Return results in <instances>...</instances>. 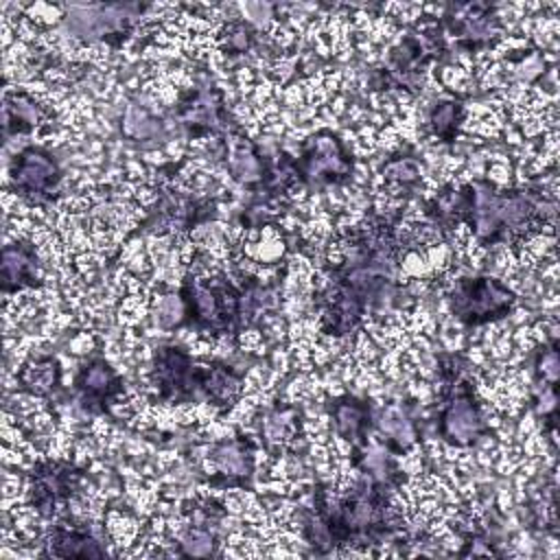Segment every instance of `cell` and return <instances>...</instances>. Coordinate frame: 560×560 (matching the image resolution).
Instances as JSON below:
<instances>
[{
    "label": "cell",
    "mask_w": 560,
    "mask_h": 560,
    "mask_svg": "<svg viewBox=\"0 0 560 560\" xmlns=\"http://www.w3.org/2000/svg\"><path fill=\"white\" fill-rule=\"evenodd\" d=\"M558 365H560L558 363V350H556V343H551L549 348H545L538 354V361H536V370L542 376V383L556 385V381H558Z\"/></svg>",
    "instance_id": "24"
},
{
    "label": "cell",
    "mask_w": 560,
    "mask_h": 560,
    "mask_svg": "<svg viewBox=\"0 0 560 560\" xmlns=\"http://www.w3.org/2000/svg\"><path fill=\"white\" fill-rule=\"evenodd\" d=\"M464 105L459 101H440L429 112V127L442 142H453L464 120Z\"/></svg>",
    "instance_id": "20"
},
{
    "label": "cell",
    "mask_w": 560,
    "mask_h": 560,
    "mask_svg": "<svg viewBox=\"0 0 560 560\" xmlns=\"http://www.w3.org/2000/svg\"><path fill=\"white\" fill-rule=\"evenodd\" d=\"M514 306V293L490 276L462 278L451 293L453 315L466 326H481L501 319Z\"/></svg>",
    "instance_id": "3"
},
{
    "label": "cell",
    "mask_w": 560,
    "mask_h": 560,
    "mask_svg": "<svg viewBox=\"0 0 560 560\" xmlns=\"http://www.w3.org/2000/svg\"><path fill=\"white\" fill-rule=\"evenodd\" d=\"M18 385L31 396L46 398L61 385V365L55 357H37L18 370Z\"/></svg>",
    "instance_id": "17"
},
{
    "label": "cell",
    "mask_w": 560,
    "mask_h": 560,
    "mask_svg": "<svg viewBox=\"0 0 560 560\" xmlns=\"http://www.w3.org/2000/svg\"><path fill=\"white\" fill-rule=\"evenodd\" d=\"M298 182L341 184L352 175V158L332 131H319L302 144L300 158L293 160Z\"/></svg>",
    "instance_id": "4"
},
{
    "label": "cell",
    "mask_w": 560,
    "mask_h": 560,
    "mask_svg": "<svg viewBox=\"0 0 560 560\" xmlns=\"http://www.w3.org/2000/svg\"><path fill=\"white\" fill-rule=\"evenodd\" d=\"M37 254L31 243L15 241L2 249V291L11 293L24 287H37Z\"/></svg>",
    "instance_id": "13"
},
{
    "label": "cell",
    "mask_w": 560,
    "mask_h": 560,
    "mask_svg": "<svg viewBox=\"0 0 560 560\" xmlns=\"http://www.w3.org/2000/svg\"><path fill=\"white\" fill-rule=\"evenodd\" d=\"M383 177L385 182L409 188L420 179V164L409 158V155H394L385 166H383Z\"/></svg>",
    "instance_id": "21"
},
{
    "label": "cell",
    "mask_w": 560,
    "mask_h": 560,
    "mask_svg": "<svg viewBox=\"0 0 560 560\" xmlns=\"http://www.w3.org/2000/svg\"><path fill=\"white\" fill-rule=\"evenodd\" d=\"M11 186L31 203H48L59 192L61 168L46 149L26 147L13 158Z\"/></svg>",
    "instance_id": "6"
},
{
    "label": "cell",
    "mask_w": 560,
    "mask_h": 560,
    "mask_svg": "<svg viewBox=\"0 0 560 560\" xmlns=\"http://www.w3.org/2000/svg\"><path fill=\"white\" fill-rule=\"evenodd\" d=\"M46 118L44 107L28 92H7L2 105L4 138L18 133H31Z\"/></svg>",
    "instance_id": "14"
},
{
    "label": "cell",
    "mask_w": 560,
    "mask_h": 560,
    "mask_svg": "<svg viewBox=\"0 0 560 560\" xmlns=\"http://www.w3.org/2000/svg\"><path fill=\"white\" fill-rule=\"evenodd\" d=\"M83 470L72 462L44 459L31 472V503L42 516H50L81 486Z\"/></svg>",
    "instance_id": "7"
},
{
    "label": "cell",
    "mask_w": 560,
    "mask_h": 560,
    "mask_svg": "<svg viewBox=\"0 0 560 560\" xmlns=\"http://www.w3.org/2000/svg\"><path fill=\"white\" fill-rule=\"evenodd\" d=\"M453 368L444 374V407L438 416L440 435L457 446L477 442L488 433V424L479 400L472 394V385L464 376V368H457L459 359L451 357Z\"/></svg>",
    "instance_id": "2"
},
{
    "label": "cell",
    "mask_w": 560,
    "mask_h": 560,
    "mask_svg": "<svg viewBox=\"0 0 560 560\" xmlns=\"http://www.w3.org/2000/svg\"><path fill=\"white\" fill-rule=\"evenodd\" d=\"M300 429V413L289 405H276L269 409L260 424V435L267 446H284L289 444Z\"/></svg>",
    "instance_id": "19"
},
{
    "label": "cell",
    "mask_w": 560,
    "mask_h": 560,
    "mask_svg": "<svg viewBox=\"0 0 560 560\" xmlns=\"http://www.w3.org/2000/svg\"><path fill=\"white\" fill-rule=\"evenodd\" d=\"M243 389V378L223 361L201 365V396L214 407H230Z\"/></svg>",
    "instance_id": "15"
},
{
    "label": "cell",
    "mask_w": 560,
    "mask_h": 560,
    "mask_svg": "<svg viewBox=\"0 0 560 560\" xmlns=\"http://www.w3.org/2000/svg\"><path fill=\"white\" fill-rule=\"evenodd\" d=\"M179 300L184 304V319L210 335L238 332L256 306L262 304V298L238 289L228 278H186Z\"/></svg>",
    "instance_id": "1"
},
{
    "label": "cell",
    "mask_w": 560,
    "mask_h": 560,
    "mask_svg": "<svg viewBox=\"0 0 560 560\" xmlns=\"http://www.w3.org/2000/svg\"><path fill=\"white\" fill-rule=\"evenodd\" d=\"M81 405L90 413H105L116 396L122 392L118 372L105 359H92L74 378Z\"/></svg>",
    "instance_id": "9"
},
{
    "label": "cell",
    "mask_w": 560,
    "mask_h": 560,
    "mask_svg": "<svg viewBox=\"0 0 560 560\" xmlns=\"http://www.w3.org/2000/svg\"><path fill=\"white\" fill-rule=\"evenodd\" d=\"M223 39H225V50L230 52H243L252 46L254 42V31L249 28V24L245 22H232L228 24V28L223 31Z\"/></svg>",
    "instance_id": "23"
},
{
    "label": "cell",
    "mask_w": 560,
    "mask_h": 560,
    "mask_svg": "<svg viewBox=\"0 0 560 560\" xmlns=\"http://www.w3.org/2000/svg\"><path fill=\"white\" fill-rule=\"evenodd\" d=\"M372 420L376 422L381 435L385 438L387 448L402 453L416 444L413 422L400 407H396V405L381 407L376 413H372Z\"/></svg>",
    "instance_id": "18"
},
{
    "label": "cell",
    "mask_w": 560,
    "mask_h": 560,
    "mask_svg": "<svg viewBox=\"0 0 560 560\" xmlns=\"http://www.w3.org/2000/svg\"><path fill=\"white\" fill-rule=\"evenodd\" d=\"M182 549L186 556H208L212 553V547H214V536L199 527V525H190L184 534H182V540H179Z\"/></svg>",
    "instance_id": "22"
},
{
    "label": "cell",
    "mask_w": 560,
    "mask_h": 560,
    "mask_svg": "<svg viewBox=\"0 0 560 560\" xmlns=\"http://www.w3.org/2000/svg\"><path fill=\"white\" fill-rule=\"evenodd\" d=\"M151 376L162 402H188L201 394V365L177 346L155 350Z\"/></svg>",
    "instance_id": "5"
},
{
    "label": "cell",
    "mask_w": 560,
    "mask_h": 560,
    "mask_svg": "<svg viewBox=\"0 0 560 560\" xmlns=\"http://www.w3.org/2000/svg\"><path fill=\"white\" fill-rule=\"evenodd\" d=\"M451 33L466 48H477L499 37V18L488 4H468L462 15L448 18Z\"/></svg>",
    "instance_id": "12"
},
{
    "label": "cell",
    "mask_w": 560,
    "mask_h": 560,
    "mask_svg": "<svg viewBox=\"0 0 560 560\" xmlns=\"http://www.w3.org/2000/svg\"><path fill=\"white\" fill-rule=\"evenodd\" d=\"M372 407L357 396H339L330 402V416L337 429V435L348 440L352 451L365 446L368 431L372 424Z\"/></svg>",
    "instance_id": "11"
},
{
    "label": "cell",
    "mask_w": 560,
    "mask_h": 560,
    "mask_svg": "<svg viewBox=\"0 0 560 560\" xmlns=\"http://www.w3.org/2000/svg\"><path fill=\"white\" fill-rule=\"evenodd\" d=\"M177 116L192 138L221 133L228 129L230 114L214 90H190L177 105Z\"/></svg>",
    "instance_id": "8"
},
{
    "label": "cell",
    "mask_w": 560,
    "mask_h": 560,
    "mask_svg": "<svg viewBox=\"0 0 560 560\" xmlns=\"http://www.w3.org/2000/svg\"><path fill=\"white\" fill-rule=\"evenodd\" d=\"M46 553L55 558H103L105 549L79 525H57L46 542Z\"/></svg>",
    "instance_id": "16"
},
{
    "label": "cell",
    "mask_w": 560,
    "mask_h": 560,
    "mask_svg": "<svg viewBox=\"0 0 560 560\" xmlns=\"http://www.w3.org/2000/svg\"><path fill=\"white\" fill-rule=\"evenodd\" d=\"M208 459L225 483H245L254 472V444L245 435L217 442Z\"/></svg>",
    "instance_id": "10"
}]
</instances>
